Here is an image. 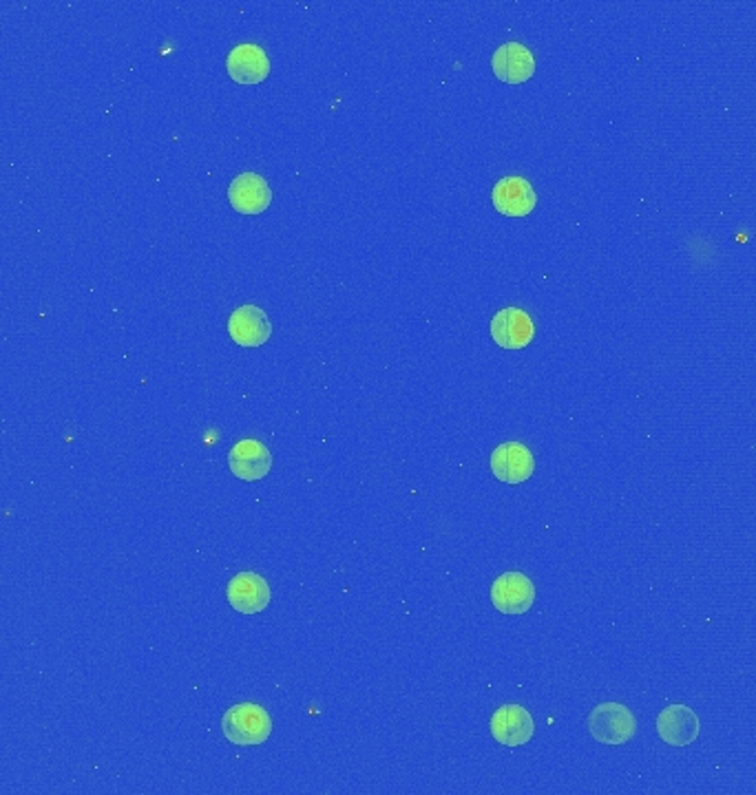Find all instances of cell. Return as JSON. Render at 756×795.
I'll return each instance as SVG.
<instances>
[{
  "instance_id": "cell-1",
  "label": "cell",
  "mask_w": 756,
  "mask_h": 795,
  "mask_svg": "<svg viewBox=\"0 0 756 795\" xmlns=\"http://www.w3.org/2000/svg\"><path fill=\"white\" fill-rule=\"evenodd\" d=\"M222 729L233 745H263L272 734V719L257 703H239L224 714Z\"/></svg>"
},
{
  "instance_id": "cell-2",
  "label": "cell",
  "mask_w": 756,
  "mask_h": 795,
  "mask_svg": "<svg viewBox=\"0 0 756 795\" xmlns=\"http://www.w3.org/2000/svg\"><path fill=\"white\" fill-rule=\"evenodd\" d=\"M589 732L602 745H624L637 734V721L626 705L602 703L589 714Z\"/></svg>"
},
{
  "instance_id": "cell-3",
  "label": "cell",
  "mask_w": 756,
  "mask_h": 795,
  "mask_svg": "<svg viewBox=\"0 0 756 795\" xmlns=\"http://www.w3.org/2000/svg\"><path fill=\"white\" fill-rule=\"evenodd\" d=\"M535 585L522 572H505L492 585V604L503 615H524L533 608Z\"/></svg>"
},
{
  "instance_id": "cell-4",
  "label": "cell",
  "mask_w": 756,
  "mask_h": 795,
  "mask_svg": "<svg viewBox=\"0 0 756 795\" xmlns=\"http://www.w3.org/2000/svg\"><path fill=\"white\" fill-rule=\"evenodd\" d=\"M494 206L505 217H527L533 213L538 204V194L533 186L518 175L503 177L492 192Z\"/></svg>"
},
{
  "instance_id": "cell-5",
  "label": "cell",
  "mask_w": 756,
  "mask_h": 795,
  "mask_svg": "<svg viewBox=\"0 0 756 795\" xmlns=\"http://www.w3.org/2000/svg\"><path fill=\"white\" fill-rule=\"evenodd\" d=\"M231 206L241 215H259L272 204V188L257 173H241L228 186Z\"/></svg>"
},
{
  "instance_id": "cell-6",
  "label": "cell",
  "mask_w": 756,
  "mask_h": 795,
  "mask_svg": "<svg viewBox=\"0 0 756 795\" xmlns=\"http://www.w3.org/2000/svg\"><path fill=\"white\" fill-rule=\"evenodd\" d=\"M701 725L688 705H669L657 716V734L671 747H688L699 738Z\"/></svg>"
},
{
  "instance_id": "cell-7",
  "label": "cell",
  "mask_w": 756,
  "mask_h": 795,
  "mask_svg": "<svg viewBox=\"0 0 756 795\" xmlns=\"http://www.w3.org/2000/svg\"><path fill=\"white\" fill-rule=\"evenodd\" d=\"M228 604L241 615L263 613L270 604V585L261 574L239 572L228 583Z\"/></svg>"
},
{
  "instance_id": "cell-8",
  "label": "cell",
  "mask_w": 756,
  "mask_h": 795,
  "mask_svg": "<svg viewBox=\"0 0 756 795\" xmlns=\"http://www.w3.org/2000/svg\"><path fill=\"white\" fill-rule=\"evenodd\" d=\"M228 466L235 477L244 482L263 479L272 468V453L270 449L252 438L239 440L228 453Z\"/></svg>"
},
{
  "instance_id": "cell-9",
  "label": "cell",
  "mask_w": 756,
  "mask_h": 795,
  "mask_svg": "<svg viewBox=\"0 0 756 795\" xmlns=\"http://www.w3.org/2000/svg\"><path fill=\"white\" fill-rule=\"evenodd\" d=\"M492 471L505 484H522L535 471L533 453L522 442H505L492 453Z\"/></svg>"
},
{
  "instance_id": "cell-10",
  "label": "cell",
  "mask_w": 756,
  "mask_h": 795,
  "mask_svg": "<svg viewBox=\"0 0 756 795\" xmlns=\"http://www.w3.org/2000/svg\"><path fill=\"white\" fill-rule=\"evenodd\" d=\"M492 734L505 747H522L533 738L535 723L522 705H503L492 716Z\"/></svg>"
},
{
  "instance_id": "cell-11",
  "label": "cell",
  "mask_w": 756,
  "mask_h": 795,
  "mask_svg": "<svg viewBox=\"0 0 756 795\" xmlns=\"http://www.w3.org/2000/svg\"><path fill=\"white\" fill-rule=\"evenodd\" d=\"M228 334L241 347H261L272 336V323L257 306H241L228 319Z\"/></svg>"
},
{
  "instance_id": "cell-12",
  "label": "cell",
  "mask_w": 756,
  "mask_h": 795,
  "mask_svg": "<svg viewBox=\"0 0 756 795\" xmlns=\"http://www.w3.org/2000/svg\"><path fill=\"white\" fill-rule=\"evenodd\" d=\"M535 328L524 310H500L492 321V336L503 349H522L533 341Z\"/></svg>"
},
{
  "instance_id": "cell-13",
  "label": "cell",
  "mask_w": 756,
  "mask_h": 795,
  "mask_svg": "<svg viewBox=\"0 0 756 795\" xmlns=\"http://www.w3.org/2000/svg\"><path fill=\"white\" fill-rule=\"evenodd\" d=\"M228 75L237 84H259L270 73V60L259 45H237L226 60Z\"/></svg>"
},
{
  "instance_id": "cell-14",
  "label": "cell",
  "mask_w": 756,
  "mask_h": 795,
  "mask_svg": "<svg viewBox=\"0 0 756 795\" xmlns=\"http://www.w3.org/2000/svg\"><path fill=\"white\" fill-rule=\"evenodd\" d=\"M492 67H494V73L498 80H503L507 84H522V82L531 80V75L535 71V58L524 45L507 43L494 54Z\"/></svg>"
}]
</instances>
